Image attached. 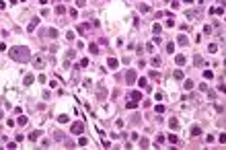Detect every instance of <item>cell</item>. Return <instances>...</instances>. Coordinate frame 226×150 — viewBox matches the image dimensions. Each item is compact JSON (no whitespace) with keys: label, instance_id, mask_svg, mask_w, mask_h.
I'll list each match as a JSON object with an SVG mask.
<instances>
[{"label":"cell","instance_id":"7402d4cb","mask_svg":"<svg viewBox=\"0 0 226 150\" xmlns=\"http://www.w3.org/2000/svg\"><path fill=\"white\" fill-rule=\"evenodd\" d=\"M25 84H27V86L33 84V76H31V74H27V76H25Z\"/></svg>","mask_w":226,"mask_h":150},{"label":"cell","instance_id":"7c38bea8","mask_svg":"<svg viewBox=\"0 0 226 150\" xmlns=\"http://www.w3.org/2000/svg\"><path fill=\"white\" fill-rule=\"evenodd\" d=\"M169 126H171V128H177V126H179V119H177V117H171V119H169Z\"/></svg>","mask_w":226,"mask_h":150},{"label":"cell","instance_id":"f35d334b","mask_svg":"<svg viewBox=\"0 0 226 150\" xmlns=\"http://www.w3.org/2000/svg\"><path fill=\"white\" fill-rule=\"evenodd\" d=\"M156 144H164V136H158L156 138Z\"/></svg>","mask_w":226,"mask_h":150},{"label":"cell","instance_id":"52a82bcc","mask_svg":"<svg viewBox=\"0 0 226 150\" xmlns=\"http://www.w3.org/2000/svg\"><path fill=\"white\" fill-rule=\"evenodd\" d=\"M130 99H132V101H140V99H142V93H140V91H134V93L130 95Z\"/></svg>","mask_w":226,"mask_h":150},{"label":"cell","instance_id":"ac0fdd59","mask_svg":"<svg viewBox=\"0 0 226 150\" xmlns=\"http://www.w3.org/2000/svg\"><path fill=\"white\" fill-rule=\"evenodd\" d=\"M204 78H208V80L214 78V72H212V70H206V72H204Z\"/></svg>","mask_w":226,"mask_h":150},{"label":"cell","instance_id":"83f0119b","mask_svg":"<svg viewBox=\"0 0 226 150\" xmlns=\"http://www.w3.org/2000/svg\"><path fill=\"white\" fill-rule=\"evenodd\" d=\"M193 62H195V66H197V64H204V60H202V56H195Z\"/></svg>","mask_w":226,"mask_h":150},{"label":"cell","instance_id":"3957f363","mask_svg":"<svg viewBox=\"0 0 226 150\" xmlns=\"http://www.w3.org/2000/svg\"><path fill=\"white\" fill-rule=\"evenodd\" d=\"M70 130H72V134H82V130H84V123H82V121H76V123H74Z\"/></svg>","mask_w":226,"mask_h":150},{"label":"cell","instance_id":"4fadbf2b","mask_svg":"<svg viewBox=\"0 0 226 150\" xmlns=\"http://www.w3.org/2000/svg\"><path fill=\"white\" fill-rule=\"evenodd\" d=\"M183 86H185V91H191L195 84H193V80H185V84H183Z\"/></svg>","mask_w":226,"mask_h":150},{"label":"cell","instance_id":"cb8c5ba5","mask_svg":"<svg viewBox=\"0 0 226 150\" xmlns=\"http://www.w3.org/2000/svg\"><path fill=\"white\" fill-rule=\"evenodd\" d=\"M169 142H171V144H177V142H179V138L175 136V134H171V136H169Z\"/></svg>","mask_w":226,"mask_h":150},{"label":"cell","instance_id":"4316f807","mask_svg":"<svg viewBox=\"0 0 226 150\" xmlns=\"http://www.w3.org/2000/svg\"><path fill=\"white\" fill-rule=\"evenodd\" d=\"M56 12H58V14H64V12H66V6H62V4H60V6L56 8Z\"/></svg>","mask_w":226,"mask_h":150},{"label":"cell","instance_id":"f1b7e54d","mask_svg":"<svg viewBox=\"0 0 226 150\" xmlns=\"http://www.w3.org/2000/svg\"><path fill=\"white\" fill-rule=\"evenodd\" d=\"M167 52H169V54L175 52V45H173V43H167Z\"/></svg>","mask_w":226,"mask_h":150},{"label":"cell","instance_id":"8d00e7d4","mask_svg":"<svg viewBox=\"0 0 226 150\" xmlns=\"http://www.w3.org/2000/svg\"><path fill=\"white\" fill-rule=\"evenodd\" d=\"M27 123V117H19V126H25Z\"/></svg>","mask_w":226,"mask_h":150},{"label":"cell","instance_id":"5bb4252c","mask_svg":"<svg viewBox=\"0 0 226 150\" xmlns=\"http://www.w3.org/2000/svg\"><path fill=\"white\" fill-rule=\"evenodd\" d=\"M97 97H99V101H103V99H105V88H103V86L97 91Z\"/></svg>","mask_w":226,"mask_h":150},{"label":"cell","instance_id":"603a6c76","mask_svg":"<svg viewBox=\"0 0 226 150\" xmlns=\"http://www.w3.org/2000/svg\"><path fill=\"white\" fill-rule=\"evenodd\" d=\"M78 66H80V68H86V66H88V58H82Z\"/></svg>","mask_w":226,"mask_h":150},{"label":"cell","instance_id":"2e32d148","mask_svg":"<svg viewBox=\"0 0 226 150\" xmlns=\"http://www.w3.org/2000/svg\"><path fill=\"white\" fill-rule=\"evenodd\" d=\"M175 62H177L179 66H183V64H185V58H183V56H177V58H175Z\"/></svg>","mask_w":226,"mask_h":150},{"label":"cell","instance_id":"60d3db41","mask_svg":"<svg viewBox=\"0 0 226 150\" xmlns=\"http://www.w3.org/2000/svg\"><path fill=\"white\" fill-rule=\"evenodd\" d=\"M86 2H84V0H76V6H84Z\"/></svg>","mask_w":226,"mask_h":150},{"label":"cell","instance_id":"9a60e30c","mask_svg":"<svg viewBox=\"0 0 226 150\" xmlns=\"http://www.w3.org/2000/svg\"><path fill=\"white\" fill-rule=\"evenodd\" d=\"M37 23H39V19H33L31 23H29V31H33V29L37 27Z\"/></svg>","mask_w":226,"mask_h":150},{"label":"cell","instance_id":"5b68a950","mask_svg":"<svg viewBox=\"0 0 226 150\" xmlns=\"http://www.w3.org/2000/svg\"><path fill=\"white\" fill-rule=\"evenodd\" d=\"M125 80H128V84H132V82L136 80V72H134V70H128V74H125Z\"/></svg>","mask_w":226,"mask_h":150},{"label":"cell","instance_id":"8992f818","mask_svg":"<svg viewBox=\"0 0 226 150\" xmlns=\"http://www.w3.org/2000/svg\"><path fill=\"white\" fill-rule=\"evenodd\" d=\"M107 64H109V68H111V70H115V68L119 66V62H117L115 58H109V60H107Z\"/></svg>","mask_w":226,"mask_h":150},{"label":"cell","instance_id":"d6986e66","mask_svg":"<svg viewBox=\"0 0 226 150\" xmlns=\"http://www.w3.org/2000/svg\"><path fill=\"white\" fill-rule=\"evenodd\" d=\"M125 107H128V109H136V107H138V101H130Z\"/></svg>","mask_w":226,"mask_h":150},{"label":"cell","instance_id":"44dd1931","mask_svg":"<svg viewBox=\"0 0 226 150\" xmlns=\"http://www.w3.org/2000/svg\"><path fill=\"white\" fill-rule=\"evenodd\" d=\"M138 84H140L142 88H146V86H148V78H140V80H138Z\"/></svg>","mask_w":226,"mask_h":150},{"label":"cell","instance_id":"30bf717a","mask_svg":"<svg viewBox=\"0 0 226 150\" xmlns=\"http://www.w3.org/2000/svg\"><path fill=\"white\" fill-rule=\"evenodd\" d=\"M208 52H210V54H216V52H218V45H216V43H210V45H208Z\"/></svg>","mask_w":226,"mask_h":150},{"label":"cell","instance_id":"484cf974","mask_svg":"<svg viewBox=\"0 0 226 150\" xmlns=\"http://www.w3.org/2000/svg\"><path fill=\"white\" fill-rule=\"evenodd\" d=\"M90 52H93V54H99V45H97V43H90Z\"/></svg>","mask_w":226,"mask_h":150},{"label":"cell","instance_id":"6da1fadb","mask_svg":"<svg viewBox=\"0 0 226 150\" xmlns=\"http://www.w3.org/2000/svg\"><path fill=\"white\" fill-rule=\"evenodd\" d=\"M10 58L12 60H17V62H29L31 60V52H29L25 45H14L12 49H10Z\"/></svg>","mask_w":226,"mask_h":150},{"label":"cell","instance_id":"7a4b0ae2","mask_svg":"<svg viewBox=\"0 0 226 150\" xmlns=\"http://www.w3.org/2000/svg\"><path fill=\"white\" fill-rule=\"evenodd\" d=\"M45 66V58L39 54V56H33V68H37V70H41Z\"/></svg>","mask_w":226,"mask_h":150},{"label":"cell","instance_id":"f546056e","mask_svg":"<svg viewBox=\"0 0 226 150\" xmlns=\"http://www.w3.org/2000/svg\"><path fill=\"white\" fill-rule=\"evenodd\" d=\"M150 78H154V80H158V78H160V74H158V72H150Z\"/></svg>","mask_w":226,"mask_h":150},{"label":"cell","instance_id":"ba28073f","mask_svg":"<svg viewBox=\"0 0 226 150\" xmlns=\"http://www.w3.org/2000/svg\"><path fill=\"white\" fill-rule=\"evenodd\" d=\"M45 35L52 37V39H56V37H58V31H56V29H47V31H45Z\"/></svg>","mask_w":226,"mask_h":150},{"label":"cell","instance_id":"d590c367","mask_svg":"<svg viewBox=\"0 0 226 150\" xmlns=\"http://www.w3.org/2000/svg\"><path fill=\"white\" fill-rule=\"evenodd\" d=\"M78 144H80V146H86V144H88V140H86V138H80V140H78Z\"/></svg>","mask_w":226,"mask_h":150},{"label":"cell","instance_id":"1f68e13d","mask_svg":"<svg viewBox=\"0 0 226 150\" xmlns=\"http://www.w3.org/2000/svg\"><path fill=\"white\" fill-rule=\"evenodd\" d=\"M58 121H60V123H64V121H68V117H66V115H60V117H58Z\"/></svg>","mask_w":226,"mask_h":150},{"label":"cell","instance_id":"ffe728a7","mask_svg":"<svg viewBox=\"0 0 226 150\" xmlns=\"http://www.w3.org/2000/svg\"><path fill=\"white\" fill-rule=\"evenodd\" d=\"M37 138H39V132H31V134H29V140H33V142H35Z\"/></svg>","mask_w":226,"mask_h":150},{"label":"cell","instance_id":"ab89813d","mask_svg":"<svg viewBox=\"0 0 226 150\" xmlns=\"http://www.w3.org/2000/svg\"><path fill=\"white\" fill-rule=\"evenodd\" d=\"M140 146H144V148H146V146H148V140H146V138H142V140H140Z\"/></svg>","mask_w":226,"mask_h":150},{"label":"cell","instance_id":"74e56055","mask_svg":"<svg viewBox=\"0 0 226 150\" xmlns=\"http://www.w3.org/2000/svg\"><path fill=\"white\" fill-rule=\"evenodd\" d=\"M156 113H164V105H158V107H156Z\"/></svg>","mask_w":226,"mask_h":150},{"label":"cell","instance_id":"277c9868","mask_svg":"<svg viewBox=\"0 0 226 150\" xmlns=\"http://www.w3.org/2000/svg\"><path fill=\"white\" fill-rule=\"evenodd\" d=\"M210 14H216V17H222V14H224V8L222 6H212V8H210Z\"/></svg>","mask_w":226,"mask_h":150},{"label":"cell","instance_id":"4dcf8cb0","mask_svg":"<svg viewBox=\"0 0 226 150\" xmlns=\"http://www.w3.org/2000/svg\"><path fill=\"white\" fill-rule=\"evenodd\" d=\"M152 31H154V33H160V31H162V27H160V25H154V27H152Z\"/></svg>","mask_w":226,"mask_h":150},{"label":"cell","instance_id":"ee69618b","mask_svg":"<svg viewBox=\"0 0 226 150\" xmlns=\"http://www.w3.org/2000/svg\"><path fill=\"white\" fill-rule=\"evenodd\" d=\"M2 117H4V113H2V111H0V119H2Z\"/></svg>","mask_w":226,"mask_h":150},{"label":"cell","instance_id":"b9f144b4","mask_svg":"<svg viewBox=\"0 0 226 150\" xmlns=\"http://www.w3.org/2000/svg\"><path fill=\"white\" fill-rule=\"evenodd\" d=\"M183 2H185V4H191V2H193V0H183Z\"/></svg>","mask_w":226,"mask_h":150},{"label":"cell","instance_id":"e575fe53","mask_svg":"<svg viewBox=\"0 0 226 150\" xmlns=\"http://www.w3.org/2000/svg\"><path fill=\"white\" fill-rule=\"evenodd\" d=\"M72 58H74V49H70V52L66 54V60H72Z\"/></svg>","mask_w":226,"mask_h":150},{"label":"cell","instance_id":"e0dca14e","mask_svg":"<svg viewBox=\"0 0 226 150\" xmlns=\"http://www.w3.org/2000/svg\"><path fill=\"white\" fill-rule=\"evenodd\" d=\"M173 76H175L177 80H183V72H181V70H175V74H173Z\"/></svg>","mask_w":226,"mask_h":150},{"label":"cell","instance_id":"9c48e42d","mask_svg":"<svg viewBox=\"0 0 226 150\" xmlns=\"http://www.w3.org/2000/svg\"><path fill=\"white\" fill-rule=\"evenodd\" d=\"M88 29H90L88 25H78V33H80V35H86V31H88Z\"/></svg>","mask_w":226,"mask_h":150},{"label":"cell","instance_id":"d6a6232c","mask_svg":"<svg viewBox=\"0 0 226 150\" xmlns=\"http://www.w3.org/2000/svg\"><path fill=\"white\" fill-rule=\"evenodd\" d=\"M204 33H212V25H206L204 27Z\"/></svg>","mask_w":226,"mask_h":150},{"label":"cell","instance_id":"8fae6325","mask_svg":"<svg viewBox=\"0 0 226 150\" xmlns=\"http://www.w3.org/2000/svg\"><path fill=\"white\" fill-rule=\"evenodd\" d=\"M191 134H193V136H199V134H202V128H199V126H193V128H191Z\"/></svg>","mask_w":226,"mask_h":150},{"label":"cell","instance_id":"d4e9b609","mask_svg":"<svg viewBox=\"0 0 226 150\" xmlns=\"http://www.w3.org/2000/svg\"><path fill=\"white\" fill-rule=\"evenodd\" d=\"M179 43H181V45H187V37L185 35H179Z\"/></svg>","mask_w":226,"mask_h":150},{"label":"cell","instance_id":"836d02e7","mask_svg":"<svg viewBox=\"0 0 226 150\" xmlns=\"http://www.w3.org/2000/svg\"><path fill=\"white\" fill-rule=\"evenodd\" d=\"M140 10H142V12H148L150 8H148V4H140Z\"/></svg>","mask_w":226,"mask_h":150},{"label":"cell","instance_id":"7bdbcfd3","mask_svg":"<svg viewBox=\"0 0 226 150\" xmlns=\"http://www.w3.org/2000/svg\"><path fill=\"white\" fill-rule=\"evenodd\" d=\"M39 2H41V4H45V2H47V0H39Z\"/></svg>","mask_w":226,"mask_h":150}]
</instances>
